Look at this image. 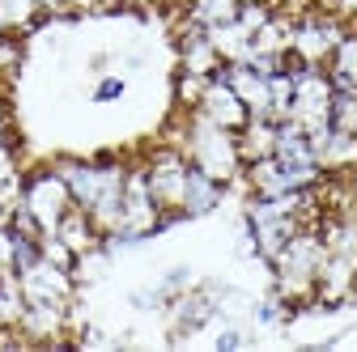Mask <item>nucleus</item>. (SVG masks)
Instances as JSON below:
<instances>
[{
	"instance_id": "nucleus-3",
	"label": "nucleus",
	"mask_w": 357,
	"mask_h": 352,
	"mask_svg": "<svg viewBox=\"0 0 357 352\" xmlns=\"http://www.w3.org/2000/svg\"><path fill=\"white\" fill-rule=\"evenodd\" d=\"M22 208L38 221L43 234H56V225L77 208V204H73V191H68V183H64V174H60L52 161L22 174Z\"/></svg>"
},
{
	"instance_id": "nucleus-27",
	"label": "nucleus",
	"mask_w": 357,
	"mask_h": 352,
	"mask_svg": "<svg viewBox=\"0 0 357 352\" xmlns=\"http://www.w3.org/2000/svg\"><path fill=\"white\" fill-rule=\"evenodd\" d=\"M306 5H324V9H332V0H306Z\"/></svg>"
},
{
	"instance_id": "nucleus-9",
	"label": "nucleus",
	"mask_w": 357,
	"mask_h": 352,
	"mask_svg": "<svg viewBox=\"0 0 357 352\" xmlns=\"http://www.w3.org/2000/svg\"><path fill=\"white\" fill-rule=\"evenodd\" d=\"M226 183H217L213 174H204V170H188V195H183V216L188 221H196V216H213L221 204H226Z\"/></svg>"
},
{
	"instance_id": "nucleus-8",
	"label": "nucleus",
	"mask_w": 357,
	"mask_h": 352,
	"mask_svg": "<svg viewBox=\"0 0 357 352\" xmlns=\"http://www.w3.org/2000/svg\"><path fill=\"white\" fill-rule=\"evenodd\" d=\"M217 77L230 81V90L247 102L251 115H268V119H273V102H268V77H264V72H255L247 60H238V64H221Z\"/></svg>"
},
{
	"instance_id": "nucleus-6",
	"label": "nucleus",
	"mask_w": 357,
	"mask_h": 352,
	"mask_svg": "<svg viewBox=\"0 0 357 352\" xmlns=\"http://www.w3.org/2000/svg\"><path fill=\"white\" fill-rule=\"evenodd\" d=\"M196 111H200L204 119H213L217 127H230V131H238V127L251 119L247 102L230 90V81H226V77H208V85H204V94H200Z\"/></svg>"
},
{
	"instance_id": "nucleus-26",
	"label": "nucleus",
	"mask_w": 357,
	"mask_h": 352,
	"mask_svg": "<svg viewBox=\"0 0 357 352\" xmlns=\"http://www.w3.org/2000/svg\"><path fill=\"white\" fill-rule=\"evenodd\" d=\"M123 5H132V9H149V5H158V0H123Z\"/></svg>"
},
{
	"instance_id": "nucleus-2",
	"label": "nucleus",
	"mask_w": 357,
	"mask_h": 352,
	"mask_svg": "<svg viewBox=\"0 0 357 352\" xmlns=\"http://www.w3.org/2000/svg\"><path fill=\"white\" fill-rule=\"evenodd\" d=\"M353 22H344L336 9H324V5H306L298 17H294V30H289V56L306 68H324L332 47L344 38Z\"/></svg>"
},
{
	"instance_id": "nucleus-12",
	"label": "nucleus",
	"mask_w": 357,
	"mask_h": 352,
	"mask_svg": "<svg viewBox=\"0 0 357 352\" xmlns=\"http://www.w3.org/2000/svg\"><path fill=\"white\" fill-rule=\"evenodd\" d=\"M47 0H0V26L13 34H30L47 22Z\"/></svg>"
},
{
	"instance_id": "nucleus-1",
	"label": "nucleus",
	"mask_w": 357,
	"mask_h": 352,
	"mask_svg": "<svg viewBox=\"0 0 357 352\" xmlns=\"http://www.w3.org/2000/svg\"><path fill=\"white\" fill-rule=\"evenodd\" d=\"M178 149L188 153V161L204 174H213L217 183L234 187L243 179V153H238V136L230 127H217L213 119H204L200 111H183V136Z\"/></svg>"
},
{
	"instance_id": "nucleus-14",
	"label": "nucleus",
	"mask_w": 357,
	"mask_h": 352,
	"mask_svg": "<svg viewBox=\"0 0 357 352\" xmlns=\"http://www.w3.org/2000/svg\"><path fill=\"white\" fill-rule=\"evenodd\" d=\"M208 38H213L217 56L226 60V64H238V60L251 56V34L238 26V17L234 22H221V26H208Z\"/></svg>"
},
{
	"instance_id": "nucleus-10",
	"label": "nucleus",
	"mask_w": 357,
	"mask_h": 352,
	"mask_svg": "<svg viewBox=\"0 0 357 352\" xmlns=\"http://www.w3.org/2000/svg\"><path fill=\"white\" fill-rule=\"evenodd\" d=\"M238 153H243V166L247 161H259V157H273L277 153V119L268 115H251L238 131Z\"/></svg>"
},
{
	"instance_id": "nucleus-13",
	"label": "nucleus",
	"mask_w": 357,
	"mask_h": 352,
	"mask_svg": "<svg viewBox=\"0 0 357 352\" xmlns=\"http://www.w3.org/2000/svg\"><path fill=\"white\" fill-rule=\"evenodd\" d=\"M56 234L77 250V259L85 255V250H94V246H102V234H98V225L94 221H89V212L85 208H73L68 216H64V221L56 225Z\"/></svg>"
},
{
	"instance_id": "nucleus-22",
	"label": "nucleus",
	"mask_w": 357,
	"mask_h": 352,
	"mask_svg": "<svg viewBox=\"0 0 357 352\" xmlns=\"http://www.w3.org/2000/svg\"><path fill=\"white\" fill-rule=\"evenodd\" d=\"M158 285H162V293H166V301H170V297H178V293H188L196 280H192V268H183V263H178V268L162 272V280H158Z\"/></svg>"
},
{
	"instance_id": "nucleus-24",
	"label": "nucleus",
	"mask_w": 357,
	"mask_h": 352,
	"mask_svg": "<svg viewBox=\"0 0 357 352\" xmlns=\"http://www.w3.org/2000/svg\"><path fill=\"white\" fill-rule=\"evenodd\" d=\"M243 344H247V331H238L234 323L221 327V335H217V348H221V352H234V348H243Z\"/></svg>"
},
{
	"instance_id": "nucleus-16",
	"label": "nucleus",
	"mask_w": 357,
	"mask_h": 352,
	"mask_svg": "<svg viewBox=\"0 0 357 352\" xmlns=\"http://www.w3.org/2000/svg\"><path fill=\"white\" fill-rule=\"evenodd\" d=\"M268 102H273V119H289V106H294V68H281L268 77Z\"/></svg>"
},
{
	"instance_id": "nucleus-15",
	"label": "nucleus",
	"mask_w": 357,
	"mask_h": 352,
	"mask_svg": "<svg viewBox=\"0 0 357 352\" xmlns=\"http://www.w3.org/2000/svg\"><path fill=\"white\" fill-rule=\"evenodd\" d=\"M289 319H294V310H289V305H285L273 289H268V297L251 301V323H255V327H285Z\"/></svg>"
},
{
	"instance_id": "nucleus-19",
	"label": "nucleus",
	"mask_w": 357,
	"mask_h": 352,
	"mask_svg": "<svg viewBox=\"0 0 357 352\" xmlns=\"http://www.w3.org/2000/svg\"><path fill=\"white\" fill-rule=\"evenodd\" d=\"M22 60H26L22 34H13V30H0V81H5V77H13V72L22 68Z\"/></svg>"
},
{
	"instance_id": "nucleus-28",
	"label": "nucleus",
	"mask_w": 357,
	"mask_h": 352,
	"mask_svg": "<svg viewBox=\"0 0 357 352\" xmlns=\"http://www.w3.org/2000/svg\"><path fill=\"white\" fill-rule=\"evenodd\" d=\"M0 102H9V94H5V81H0Z\"/></svg>"
},
{
	"instance_id": "nucleus-25",
	"label": "nucleus",
	"mask_w": 357,
	"mask_h": 352,
	"mask_svg": "<svg viewBox=\"0 0 357 352\" xmlns=\"http://www.w3.org/2000/svg\"><path fill=\"white\" fill-rule=\"evenodd\" d=\"M0 141H5V145H17V136H13V115H9V102H0Z\"/></svg>"
},
{
	"instance_id": "nucleus-20",
	"label": "nucleus",
	"mask_w": 357,
	"mask_h": 352,
	"mask_svg": "<svg viewBox=\"0 0 357 352\" xmlns=\"http://www.w3.org/2000/svg\"><path fill=\"white\" fill-rule=\"evenodd\" d=\"M123 94H128V81L119 72H107V77H98V85H94V94H89V98H94L98 106H107V102H119Z\"/></svg>"
},
{
	"instance_id": "nucleus-23",
	"label": "nucleus",
	"mask_w": 357,
	"mask_h": 352,
	"mask_svg": "<svg viewBox=\"0 0 357 352\" xmlns=\"http://www.w3.org/2000/svg\"><path fill=\"white\" fill-rule=\"evenodd\" d=\"M13 259H17V234H13L9 225H0V276H5V272H17Z\"/></svg>"
},
{
	"instance_id": "nucleus-17",
	"label": "nucleus",
	"mask_w": 357,
	"mask_h": 352,
	"mask_svg": "<svg viewBox=\"0 0 357 352\" xmlns=\"http://www.w3.org/2000/svg\"><path fill=\"white\" fill-rule=\"evenodd\" d=\"M204 85H208V77L178 68V72H174V106H178V111H196V102H200V94H204Z\"/></svg>"
},
{
	"instance_id": "nucleus-7",
	"label": "nucleus",
	"mask_w": 357,
	"mask_h": 352,
	"mask_svg": "<svg viewBox=\"0 0 357 352\" xmlns=\"http://www.w3.org/2000/svg\"><path fill=\"white\" fill-rule=\"evenodd\" d=\"M310 149H315V161L324 166V174L340 179V174L357 170V136L353 131H340V127H319L310 131Z\"/></svg>"
},
{
	"instance_id": "nucleus-18",
	"label": "nucleus",
	"mask_w": 357,
	"mask_h": 352,
	"mask_svg": "<svg viewBox=\"0 0 357 352\" xmlns=\"http://www.w3.org/2000/svg\"><path fill=\"white\" fill-rule=\"evenodd\" d=\"M332 127L357 136V90H336L332 94Z\"/></svg>"
},
{
	"instance_id": "nucleus-29",
	"label": "nucleus",
	"mask_w": 357,
	"mask_h": 352,
	"mask_svg": "<svg viewBox=\"0 0 357 352\" xmlns=\"http://www.w3.org/2000/svg\"><path fill=\"white\" fill-rule=\"evenodd\" d=\"M0 327H5V323H0Z\"/></svg>"
},
{
	"instance_id": "nucleus-21",
	"label": "nucleus",
	"mask_w": 357,
	"mask_h": 352,
	"mask_svg": "<svg viewBox=\"0 0 357 352\" xmlns=\"http://www.w3.org/2000/svg\"><path fill=\"white\" fill-rule=\"evenodd\" d=\"M268 17H273V5H268V0H251V5H238V26H243L247 34H255Z\"/></svg>"
},
{
	"instance_id": "nucleus-11",
	"label": "nucleus",
	"mask_w": 357,
	"mask_h": 352,
	"mask_svg": "<svg viewBox=\"0 0 357 352\" xmlns=\"http://www.w3.org/2000/svg\"><path fill=\"white\" fill-rule=\"evenodd\" d=\"M324 68H328L336 90H357V22L344 30V38L332 47V56H328Z\"/></svg>"
},
{
	"instance_id": "nucleus-5",
	"label": "nucleus",
	"mask_w": 357,
	"mask_h": 352,
	"mask_svg": "<svg viewBox=\"0 0 357 352\" xmlns=\"http://www.w3.org/2000/svg\"><path fill=\"white\" fill-rule=\"evenodd\" d=\"M17 285H22L26 301H56V305H73L77 301V289H81L77 272L60 268V263L43 259V255L17 272Z\"/></svg>"
},
{
	"instance_id": "nucleus-4",
	"label": "nucleus",
	"mask_w": 357,
	"mask_h": 352,
	"mask_svg": "<svg viewBox=\"0 0 357 352\" xmlns=\"http://www.w3.org/2000/svg\"><path fill=\"white\" fill-rule=\"evenodd\" d=\"M141 166H145V179H149V191H153L158 208H162V212H183L188 170H192L188 153L178 149V145H170V141H158V145L141 157Z\"/></svg>"
}]
</instances>
